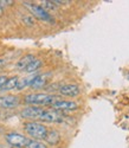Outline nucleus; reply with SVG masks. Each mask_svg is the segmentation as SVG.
I'll use <instances>...</instances> for the list:
<instances>
[{"mask_svg": "<svg viewBox=\"0 0 129 148\" xmlns=\"http://www.w3.org/2000/svg\"><path fill=\"white\" fill-rule=\"evenodd\" d=\"M42 7L47 12V10H49V11L56 10V8H57V5L54 4L52 1H46V0H44V1H42Z\"/></svg>", "mask_w": 129, "mask_h": 148, "instance_id": "17", "label": "nucleus"}, {"mask_svg": "<svg viewBox=\"0 0 129 148\" xmlns=\"http://www.w3.org/2000/svg\"><path fill=\"white\" fill-rule=\"evenodd\" d=\"M7 77L6 76H0V90H1L3 88H4V85H5V83L7 82Z\"/></svg>", "mask_w": 129, "mask_h": 148, "instance_id": "18", "label": "nucleus"}, {"mask_svg": "<svg viewBox=\"0 0 129 148\" xmlns=\"http://www.w3.org/2000/svg\"><path fill=\"white\" fill-rule=\"evenodd\" d=\"M42 66V60L40 59H34L32 63H30L29 64V66L25 69V71L26 72H29V73H31V72H34V71H37L38 69H39Z\"/></svg>", "mask_w": 129, "mask_h": 148, "instance_id": "16", "label": "nucleus"}, {"mask_svg": "<svg viewBox=\"0 0 129 148\" xmlns=\"http://www.w3.org/2000/svg\"><path fill=\"white\" fill-rule=\"evenodd\" d=\"M24 101L25 103L32 106H52L56 101H58V97L50 94H31L25 96Z\"/></svg>", "mask_w": 129, "mask_h": 148, "instance_id": "2", "label": "nucleus"}, {"mask_svg": "<svg viewBox=\"0 0 129 148\" xmlns=\"http://www.w3.org/2000/svg\"><path fill=\"white\" fill-rule=\"evenodd\" d=\"M24 129L27 135L33 139V140H45V136L47 134V128L43 125V123L36 122V121H30L24 125Z\"/></svg>", "mask_w": 129, "mask_h": 148, "instance_id": "1", "label": "nucleus"}, {"mask_svg": "<svg viewBox=\"0 0 129 148\" xmlns=\"http://www.w3.org/2000/svg\"><path fill=\"white\" fill-rule=\"evenodd\" d=\"M63 117L64 115L62 113L54 109V110H43L42 115L39 116V120L44 122H60Z\"/></svg>", "mask_w": 129, "mask_h": 148, "instance_id": "5", "label": "nucleus"}, {"mask_svg": "<svg viewBox=\"0 0 129 148\" xmlns=\"http://www.w3.org/2000/svg\"><path fill=\"white\" fill-rule=\"evenodd\" d=\"M43 108L39 107H27L21 110V117L24 119H29V120H36V119H39V116L43 113Z\"/></svg>", "mask_w": 129, "mask_h": 148, "instance_id": "7", "label": "nucleus"}, {"mask_svg": "<svg viewBox=\"0 0 129 148\" xmlns=\"http://www.w3.org/2000/svg\"><path fill=\"white\" fill-rule=\"evenodd\" d=\"M46 83H47L46 75L34 76V78L32 79V82L30 84V88H32V89H42L46 85Z\"/></svg>", "mask_w": 129, "mask_h": 148, "instance_id": "10", "label": "nucleus"}, {"mask_svg": "<svg viewBox=\"0 0 129 148\" xmlns=\"http://www.w3.org/2000/svg\"><path fill=\"white\" fill-rule=\"evenodd\" d=\"M19 104V98L16 95H5L0 96V108L3 109H12Z\"/></svg>", "mask_w": 129, "mask_h": 148, "instance_id": "6", "label": "nucleus"}, {"mask_svg": "<svg viewBox=\"0 0 129 148\" xmlns=\"http://www.w3.org/2000/svg\"><path fill=\"white\" fill-rule=\"evenodd\" d=\"M34 78V76H31V77H24V78H19L18 79V83H17V88L18 90H21L26 87H30V84L32 82V79Z\"/></svg>", "mask_w": 129, "mask_h": 148, "instance_id": "14", "label": "nucleus"}, {"mask_svg": "<svg viewBox=\"0 0 129 148\" xmlns=\"http://www.w3.org/2000/svg\"><path fill=\"white\" fill-rule=\"evenodd\" d=\"M59 94L64 95V96H70V97H75V96H78L81 92V89L78 85L76 84H65V85H62L59 87Z\"/></svg>", "mask_w": 129, "mask_h": 148, "instance_id": "8", "label": "nucleus"}, {"mask_svg": "<svg viewBox=\"0 0 129 148\" xmlns=\"http://www.w3.org/2000/svg\"><path fill=\"white\" fill-rule=\"evenodd\" d=\"M25 148H47V146L45 143H43L39 140H33V139H29L27 145Z\"/></svg>", "mask_w": 129, "mask_h": 148, "instance_id": "15", "label": "nucleus"}, {"mask_svg": "<svg viewBox=\"0 0 129 148\" xmlns=\"http://www.w3.org/2000/svg\"><path fill=\"white\" fill-rule=\"evenodd\" d=\"M51 107H52L55 110L60 112V110H76L77 108H78V104H77L76 102H72V101H62V100H58Z\"/></svg>", "mask_w": 129, "mask_h": 148, "instance_id": "9", "label": "nucleus"}, {"mask_svg": "<svg viewBox=\"0 0 129 148\" xmlns=\"http://www.w3.org/2000/svg\"><path fill=\"white\" fill-rule=\"evenodd\" d=\"M6 141L8 142V145L17 147V148H24L26 147L29 139L25 136V135H21L19 133H8L6 135Z\"/></svg>", "mask_w": 129, "mask_h": 148, "instance_id": "3", "label": "nucleus"}, {"mask_svg": "<svg viewBox=\"0 0 129 148\" xmlns=\"http://www.w3.org/2000/svg\"><path fill=\"white\" fill-rule=\"evenodd\" d=\"M1 11H3V7H1V1H0V13H1Z\"/></svg>", "mask_w": 129, "mask_h": 148, "instance_id": "19", "label": "nucleus"}, {"mask_svg": "<svg viewBox=\"0 0 129 148\" xmlns=\"http://www.w3.org/2000/svg\"><path fill=\"white\" fill-rule=\"evenodd\" d=\"M34 56L33 55H26V56H24L21 59L18 60V63L16 64V68L18 70H21V71H25V69H26L29 66L30 63H32V62L34 60Z\"/></svg>", "mask_w": 129, "mask_h": 148, "instance_id": "11", "label": "nucleus"}, {"mask_svg": "<svg viewBox=\"0 0 129 148\" xmlns=\"http://www.w3.org/2000/svg\"><path fill=\"white\" fill-rule=\"evenodd\" d=\"M45 140L49 145H52V146H56L59 140H60V135L57 130L55 129H51V130H47V134H46V136H45Z\"/></svg>", "mask_w": 129, "mask_h": 148, "instance_id": "12", "label": "nucleus"}, {"mask_svg": "<svg viewBox=\"0 0 129 148\" xmlns=\"http://www.w3.org/2000/svg\"><path fill=\"white\" fill-rule=\"evenodd\" d=\"M18 79H19V78H18L17 76L8 78V79H7V82H6V83H5V85H4V88H3L1 90H4V91H10V90H12V89H16V88H17Z\"/></svg>", "mask_w": 129, "mask_h": 148, "instance_id": "13", "label": "nucleus"}, {"mask_svg": "<svg viewBox=\"0 0 129 148\" xmlns=\"http://www.w3.org/2000/svg\"><path fill=\"white\" fill-rule=\"evenodd\" d=\"M29 8H30V11L32 12V14L33 16H36L37 18H39V19H42L43 21H50V23H52L54 21V18L50 16V13L49 12H46L42 6H39V5H36V4H25Z\"/></svg>", "mask_w": 129, "mask_h": 148, "instance_id": "4", "label": "nucleus"}]
</instances>
